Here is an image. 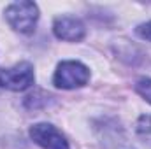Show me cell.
<instances>
[{
	"label": "cell",
	"mask_w": 151,
	"mask_h": 149,
	"mask_svg": "<svg viewBox=\"0 0 151 149\" xmlns=\"http://www.w3.org/2000/svg\"><path fill=\"white\" fill-rule=\"evenodd\" d=\"M5 18L16 32L28 34L37 23L39 9L34 2H14L5 9Z\"/></svg>",
	"instance_id": "1"
},
{
	"label": "cell",
	"mask_w": 151,
	"mask_h": 149,
	"mask_svg": "<svg viewBox=\"0 0 151 149\" xmlns=\"http://www.w3.org/2000/svg\"><path fill=\"white\" fill-rule=\"evenodd\" d=\"M135 91L151 104V77H141L137 82H135Z\"/></svg>",
	"instance_id": "7"
},
{
	"label": "cell",
	"mask_w": 151,
	"mask_h": 149,
	"mask_svg": "<svg viewBox=\"0 0 151 149\" xmlns=\"http://www.w3.org/2000/svg\"><path fill=\"white\" fill-rule=\"evenodd\" d=\"M137 133L142 139L151 142V114H146V116L139 117V121H137Z\"/></svg>",
	"instance_id": "6"
},
{
	"label": "cell",
	"mask_w": 151,
	"mask_h": 149,
	"mask_svg": "<svg viewBox=\"0 0 151 149\" xmlns=\"http://www.w3.org/2000/svg\"><path fill=\"white\" fill-rule=\"evenodd\" d=\"M135 32H137V35H139L141 39H146V40H150L151 42V21L139 25Z\"/></svg>",
	"instance_id": "8"
},
{
	"label": "cell",
	"mask_w": 151,
	"mask_h": 149,
	"mask_svg": "<svg viewBox=\"0 0 151 149\" xmlns=\"http://www.w3.org/2000/svg\"><path fill=\"white\" fill-rule=\"evenodd\" d=\"M90 79V70L86 65H83L81 62H62L55 72L53 82L56 88L62 90H74V88H81L88 82Z\"/></svg>",
	"instance_id": "2"
},
{
	"label": "cell",
	"mask_w": 151,
	"mask_h": 149,
	"mask_svg": "<svg viewBox=\"0 0 151 149\" xmlns=\"http://www.w3.org/2000/svg\"><path fill=\"white\" fill-rule=\"evenodd\" d=\"M32 140L44 149H69L67 139L49 123H37L30 128Z\"/></svg>",
	"instance_id": "4"
},
{
	"label": "cell",
	"mask_w": 151,
	"mask_h": 149,
	"mask_svg": "<svg viewBox=\"0 0 151 149\" xmlns=\"http://www.w3.org/2000/svg\"><path fill=\"white\" fill-rule=\"evenodd\" d=\"M34 67L28 62L16 63L9 69H0V86L11 91H23L34 84Z\"/></svg>",
	"instance_id": "3"
},
{
	"label": "cell",
	"mask_w": 151,
	"mask_h": 149,
	"mask_svg": "<svg viewBox=\"0 0 151 149\" xmlns=\"http://www.w3.org/2000/svg\"><path fill=\"white\" fill-rule=\"evenodd\" d=\"M53 32L58 39L69 40V42H79L86 35V28H84L83 21L74 18V16H60V18H56L55 23H53Z\"/></svg>",
	"instance_id": "5"
}]
</instances>
